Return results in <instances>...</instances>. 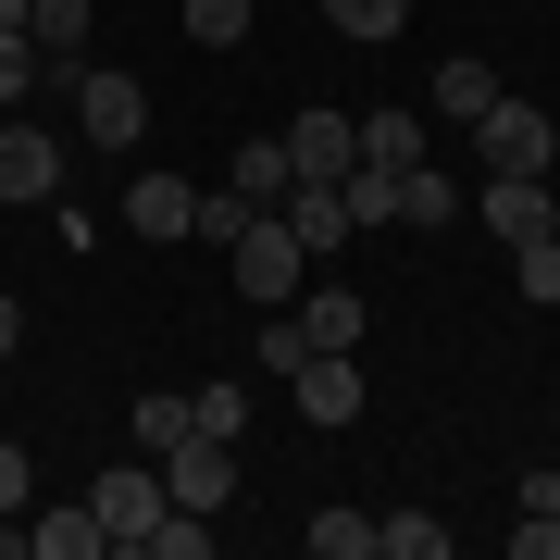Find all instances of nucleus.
Segmentation results:
<instances>
[{"label":"nucleus","instance_id":"nucleus-22","mask_svg":"<svg viewBox=\"0 0 560 560\" xmlns=\"http://www.w3.org/2000/svg\"><path fill=\"white\" fill-rule=\"evenodd\" d=\"M324 25L374 50V38H399V25H411V0H324Z\"/></svg>","mask_w":560,"mask_h":560},{"label":"nucleus","instance_id":"nucleus-1","mask_svg":"<svg viewBox=\"0 0 560 560\" xmlns=\"http://www.w3.org/2000/svg\"><path fill=\"white\" fill-rule=\"evenodd\" d=\"M224 261H237V300H261V312H287V300H300V224H287V212H249L237 224V237H224Z\"/></svg>","mask_w":560,"mask_h":560},{"label":"nucleus","instance_id":"nucleus-24","mask_svg":"<svg viewBox=\"0 0 560 560\" xmlns=\"http://www.w3.org/2000/svg\"><path fill=\"white\" fill-rule=\"evenodd\" d=\"M511 275H523V300H536V312H560V224H548V237H523V249H511Z\"/></svg>","mask_w":560,"mask_h":560},{"label":"nucleus","instance_id":"nucleus-21","mask_svg":"<svg viewBox=\"0 0 560 560\" xmlns=\"http://www.w3.org/2000/svg\"><path fill=\"white\" fill-rule=\"evenodd\" d=\"M399 224H460V187L436 175V162H411V175H399Z\"/></svg>","mask_w":560,"mask_h":560},{"label":"nucleus","instance_id":"nucleus-17","mask_svg":"<svg viewBox=\"0 0 560 560\" xmlns=\"http://www.w3.org/2000/svg\"><path fill=\"white\" fill-rule=\"evenodd\" d=\"M300 548H312V560H374V511H312Z\"/></svg>","mask_w":560,"mask_h":560},{"label":"nucleus","instance_id":"nucleus-16","mask_svg":"<svg viewBox=\"0 0 560 560\" xmlns=\"http://www.w3.org/2000/svg\"><path fill=\"white\" fill-rule=\"evenodd\" d=\"M125 436H138V460H162V448L187 436V386H150V399L125 411Z\"/></svg>","mask_w":560,"mask_h":560},{"label":"nucleus","instance_id":"nucleus-5","mask_svg":"<svg viewBox=\"0 0 560 560\" xmlns=\"http://www.w3.org/2000/svg\"><path fill=\"white\" fill-rule=\"evenodd\" d=\"M88 511H101V536H113V548H138L150 523L175 511V499H162V460H125V474H101V486H88Z\"/></svg>","mask_w":560,"mask_h":560},{"label":"nucleus","instance_id":"nucleus-12","mask_svg":"<svg viewBox=\"0 0 560 560\" xmlns=\"http://www.w3.org/2000/svg\"><path fill=\"white\" fill-rule=\"evenodd\" d=\"M25 560H113V536H101V511H38V523H25Z\"/></svg>","mask_w":560,"mask_h":560},{"label":"nucleus","instance_id":"nucleus-18","mask_svg":"<svg viewBox=\"0 0 560 560\" xmlns=\"http://www.w3.org/2000/svg\"><path fill=\"white\" fill-rule=\"evenodd\" d=\"M374 560H448V523L436 511H386L374 523Z\"/></svg>","mask_w":560,"mask_h":560},{"label":"nucleus","instance_id":"nucleus-23","mask_svg":"<svg viewBox=\"0 0 560 560\" xmlns=\"http://www.w3.org/2000/svg\"><path fill=\"white\" fill-rule=\"evenodd\" d=\"M200 548H212V511H162L138 536V560H200Z\"/></svg>","mask_w":560,"mask_h":560},{"label":"nucleus","instance_id":"nucleus-13","mask_svg":"<svg viewBox=\"0 0 560 560\" xmlns=\"http://www.w3.org/2000/svg\"><path fill=\"white\" fill-rule=\"evenodd\" d=\"M88 0H25V38H38V62H88Z\"/></svg>","mask_w":560,"mask_h":560},{"label":"nucleus","instance_id":"nucleus-2","mask_svg":"<svg viewBox=\"0 0 560 560\" xmlns=\"http://www.w3.org/2000/svg\"><path fill=\"white\" fill-rule=\"evenodd\" d=\"M75 125H88L101 150H138V138H150V88L125 75V62H75Z\"/></svg>","mask_w":560,"mask_h":560},{"label":"nucleus","instance_id":"nucleus-27","mask_svg":"<svg viewBox=\"0 0 560 560\" xmlns=\"http://www.w3.org/2000/svg\"><path fill=\"white\" fill-rule=\"evenodd\" d=\"M25 499H38V460H25L13 436H0V511H25Z\"/></svg>","mask_w":560,"mask_h":560},{"label":"nucleus","instance_id":"nucleus-4","mask_svg":"<svg viewBox=\"0 0 560 560\" xmlns=\"http://www.w3.org/2000/svg\"><path fill=\"white\" fill-rule=\"evenodd\" d=\"M162 499H175V511H224V499H237V448H224V436H175V448H162Z\"/></svg>","mask_w":560,"mask_h":560},{"label":"nucleus","instance_id":"nucleus-19","mask_svg":"<svg viewBox=\"0 0 560 560\" xmlns=\"http://www.w3.org/2000/svg\"><path fill=\"white\" fill-rule=\"evenodd\" d=\"M486 101H499V75H486L474 50H460V62H436V113H448V125H474Z\"/></svg>","mask_w":560,"mask_h":560},{"label":"nucleus","instance_id":"nucleus-9","mask_svg":"<svg viewBox=\"0 0 560 560\" xmlns=\"http://www.w3.org/2000/svg\"><path fill=\"white\" fill-rule=\"evenodd\" d=\"M50 187H62V138L0 113V200H50Z\"/></svg>","mask_w":560,"mask_h":560},{"label":"nucleus","instance_id":"nucleus-25","mask_svg":"<svg viewBox=\"0 0 560 560\" xmlns=\"http://www.w3.org/2000/svg\"><path fill=\"white\" fill-rule=\"evenodd\" d=\"M237 423H249V386H200V399H187V436H224V448H237Z\"/></svg>","mask_w":560,"mask_h":560},{"label":"nucleus","instance_id":"nucleus-7","mask_svg":"<svg viewBox=\"0 0 560 560\" xmlns=\"http://www.w3.org/2000/svg\"><path fill=\"white\" fill-rule=\"evenodd\" d=\"M287 386H300V423H361V361H349V349L287 361Z\"/></svg>","mask_w":560,"mask_h":560},{"label":"nucleus","instance_id":"nucleus-26","mask_svg":"<svg viewBox=\"0 0 560 560\" xmlns=\"http://www.w3.org/2000/svg\"><path fill=\"white\" fill-rule=\"evenodd\" d=\"M187 38H200V50H237L249 38V0H187Z\"/></svg>","mask_w":560,"mask_h":560},{"label":"nucleus","instance_id":"nucleus-14","mask_svg":"<svg viewBox=\"0 0 560 560\" xmlns=\"http://www.w3.org/2000/svg\"><path fill=\"white\" fill-rule=\"evenodd\" d=\"M287 224H300V249H349L361 237V224H349V200H337V187H287V200H275Z\"/></svg>","mask_w":560,"mask_h":560},{"label":"nucleus","instance_id":"nucleus-20","mask_svg":"<svg viewBox=\"0 0 560 560\" xmlns=\"http://www.w3.org/2000/svg\"><path fill=\"white\" fill-rule=\"evenodd\" d=\"M361 162L411 175V162H423V125H411V113H361Z\"/></svg>","mask_w":560,"mask_h":560},{"label":"nucleus","instance_id":"nucleus-29","mask_svg":"<svg viewBox=\"0 0 560 560\" xmlns=\"http://www.w3.org/2000/svg\"><path fill=\"white\" fill-rule=\"evenodd\" d=\"M13 337H25V312H13V300H0V361H13Z\"/></svg>","mask_w":560,"mask_h":560},{"label":"nucleus","instance_id":"nucleus-3","mask_svg":"<svg viewBox=\"0 0 560 560\" xmlns=\"http://www.w3.org/2000/svg\"><path fill=\"white\" fill-rule=\"evenodd\" d=\"M474 150H486V175H548L560 125H548L536 101H486V113H474Z\"/></svg>","mask_w":560,"mask_h":560},{"label":"nucleus","instance_id":"nucleus-10","mask_svg":"<svg viewBox=\"0 0 560 560\" xmlns=\"http://www.w3.org/2000/svg\"><path fill=\"white\" fill-rule=\"evenodd\" d=\"M287 337H300V361H312V349H361L374 312H361L349 287H312V300H287Z\"/></svg>","mask_w":560,"mask_h":560},{"label":"nucleus","instance_id":"nucleus-15","mask_svg":"<svg viewBox=\"0 0 560 560\" xmlns=\"http://www.w3.org/2000/svg\"><path fill=\"white\" fill-rule=\"evenodd\" d=\"M224 187H237L249 212H275V200H287V138H249L237 162H224Z\"/></svg>","mask_w":560,"mask_h":560},{"label":"nucleus","instance_id":"nucleus-8","mask_svg":"<svg viewBox=\"0 0 560 560\" xmlns=\"http://www.w3.org/2000/svg\"><path fill=\"white\" fill-rule=\"evenodd\" d=\"M474 224H499V249H523V237H548V224H560V200H548V175H486Z\"/></svg>","mask_w":560,"mask_h":560},{"label":"nucleus","instance_id":"nucleus-6","mask_svg":"<svg viewBox=\"0 0 560 560\" xmlns=\"http://www.w3.org/2000/svg\"><path fill=\"white\" fill-rule=\"evenodd\" d=\"M361 162V113H300L287 125V187H337Z\"/></svg>","mask_w":560,"mask_h":560},{"label":"nucleus","instance_id":"nucleus-28","mask_svg":"<svg viewBox=\"0 0 560 560\" xmlns=\"http://www.w3.org/2000/svg\"><path fill=\"white\" fill-rule=\"evenodd\" d=\"M511 560H560V523H548V511H523V523H511Z\"/></svg>","mask_w":560,"mask_h":560},{"label":"nucleus","instance_id":"nucleus-11","mask_svg":"<svg viewBox=\"0 0 560 560\" xmlns=\"http://www.w3.org/2000/svg\"><path fill=\"white\" fill-rule=\"evenodd\" d=\"M125 224H138L150 249H175L187 224H200V187H187V175H138V187H125Z\"/></svg>","mask_w":560,"mask_h":560}]
</instances>
